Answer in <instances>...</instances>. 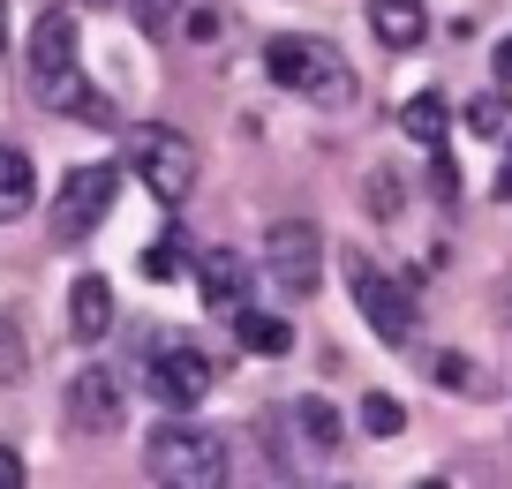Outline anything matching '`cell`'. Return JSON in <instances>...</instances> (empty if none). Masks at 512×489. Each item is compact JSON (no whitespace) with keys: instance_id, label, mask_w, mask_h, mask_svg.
Returning a JSON list of instances; mask_svg holds the SVG:
<instances>
[{"instance_id":"17","label":"cell","mask_w":512,"mask_h":489,"mask_svg":"<svg viewBox=\"0 0 512 489\" xmlns=\"http://www.w3.org/2000/svg\"><path fill=\"white\" fill-rule=\"evenodd\" d=\"M294 429H302L317 452H332V444H339V414L324 407V399H302V407H294Z\"/></svg>"},{"instance_id":"4","label":"cell","mask_w":512,"mask_h":489,"mask_svg":"<svg viewBox=\"0 0 512 489\" xmlns=\"http://www.w3.org/2000/svg\"><path fill=\"white\" fill-rule=\"evenodd\" d=\"M31 83H38V106L53 113H83L91 83L76 68V8H46L31 31Z\"/></svg>"},{"instance_id":"13","label":"cell","mask_w":512,"mask_h":489,"mask_svg":"<svg viewBox=\"0 0 512 489\" xmlns=\"http://www.w3.org/2000/svg\"><path fill=\"white\" fill-rule=\"evenodd\" d=\"M234 339H241L249 354H272V362H279V354H294V324H287L279 309H241V316H234Z\"/></svg>"},{"instance_id":"16","label":"cell","mask_w":512,"mask_h":489,"mask_svg":"<svg viewBox=\"0 0 512 489\" xmlns=\"http://www.w3.org/2000/svg\"><path fill=\"white\" fill-rule=\"evenodd\" d=\"M31 377V347H23V324L0 316V384H23Z\"/></svg>"},{"instance_id":"15","label":"cell","mask_w":512,"mask_h":489,"mask_svg":"<svg viewBox=\"0 0 512 489\" xmlns=\"http://www.w3.org/2000/svg\"><path fill=\"white\" fill-rule=\"evenodd\" d=\"M400 128H407L415 143H430V151H437V143H445V98H437V91H415V98L400 106Z\"/></svg>"},{"instance_id":"11","label":"cell","mask_w":512,"mask_h":489,"mask_svg":"<svg viewBox=\"0 0 512 489\" xmlns=\"http://www.w3.org/2000/svg\"><path fill=\"white\" fill-rule=\"evenodd\" d=\"M68 414H76V429H113L121 422V384H113L106 369H83V377L68 384Z\"/></svg>"},{"instance_id":"21","label":"cell","mask_w":512,"mask_h":489,"mask_svg":"<svg viewBox=\"0 0 512 489\" xmlns=\"http://www.w3.org/2000/svg\"><path fill=\"white\" fill-rule=\"evenodd\" d=\"M174 271H181V249L174 241H151L144 249V279H174Z\"/></svg>"},{"instance_id":"3","label":"cell","mask_w":512,"mask_h":489,"mask_svg":"<svg viewBox=\"0 0 512 489\" xmlns=\"http://www.w3.org/2000/svg\"><path fill=\"white\" fill-rule=\"evenodd\" d=\"M144 467L159 489H226V444L196 422H166V429H151Z\"/></svg>"},{"instance_id":"25","label":"cell","mask_w":512,"mask_h":489,"mask_svg":"<svg viewBox=\"0 0 512 489\" xmlns=\"http://www.w3.org/2000/svg\"><path fill=\"white\" fill-rule=\"evenodd\" d=\"M497 196H512V158H505V174H497Z\"/></svg>"},{"instance_id":"26","label":"cell","mask_w":512,"mask_h":489,"mask_svg":"<svg viewBox=\"0 0 512 489\" xmlns=\"http://www.w3.org/2000/svg\"><path fill=\"white\" fill-rule=\"evenodd\" d=\"M0 46H8V16H0Z\"/></svg>"},{"instance_id":"5","label":"cell","mask_w":512,"mask_h":489,"mask_svg":"<svg viewBox=\"0 0 512 489\" xmlns=\"http://www.w3.org/2000/svg\"><path fill=\"white\" fill-rule=\"evenodd\" d=\"M113 196H121V166H106V158H91V166H68L61 189H53V211H46L53 241H61V249L91 241L98 219L113 211Z\"/></svg>"},{"instance_id":"2","label":"cell","mask_w":512,"mask_h":489,"mask_svg":"<svg viewBox=\"0 0 512 489\" xmlns=\"http://www.w3.org/2000/svg\"><path fill=\"white\" fill-rule=\"evenodd\" d=\"M121 174H136L159 204H189L196 189V143L166 121H136L121 136Z\"/></svg>"},{"instance_id":"20","label":"cell","mask_w":512,"mask_h":489,"mask_svg":"<svg viewBox=\"0 0 512 489\" xmlns=\"http://www.w3.org/2000/svg\"><path fill=\"white\" fill-rule=\"evenodd\" d=\"M437 384H452V392H482V377H475V362H460V354H437Z\"/></svg>"},{"instance_id":"9","label":"cell","mask_w":512,"mask_h":489,"mask_svg":"<svg viewBox=\"0 0 512 489\" xmlns=\"http://www.w3.org/2000/svg\"><path fill=\"white\" fill-rule=\"evenodd\" d=\"M196 286H204V309H219V316L249 309V264H241L234 249H204L196 256Z\"/></svg>"},{"instance_id":"10","label":"cell","mask_w":512,"mask_h":489,"mask_svg":"<svg viewBox=\"0 0 512 489\" xmlns=\"http://www.w3.org/2000/svg\"><path fill=\"white\" fill-rule=\"evenodd\" d=\"M68 324H76L83 347H98V339L113 332V286L98 279V271H83V279L68 286Z\"/></svg>"},{"instance_id":"12","label":"cell","mask_w":512,"mask_h":489,"mask_svg":"<svg viewBox=\"0 0 512 489\" xmlns=\"http://www.w3.org/2000/svg\"><path fill=\"white\" fill-rule=\"evenodd\" d=\"M369 31L392 53H415L422 31H430V8H422V0H369Z\"/></svg>"},{"instance_id":"8","label":"cell","mask_w":512,"mask_h":489,"mask_svg":"<svg viewBox=\"0 0 512 489\" xmlns=\"http://www.w3.org/2000/svg\"><path fill=\"white\" fill-rule=\"evenodd\" d=\"M211 354H196V347H166V354H151L144 362V392L159 399V407H174V414H189L196 399L211 392Z\"/></svg>"},{"instance_id":"23","label":"cell","mask_w":512,"mask_h":489,"mask_svg":"<svg viewBox=\"0 0 512 489\" xmlns=\"http://www.w3.org/2000/svg\"><path fill=\"white\" fill-rule=\"evenodd\" d=\"M0 489H23V459L8 452V444H0Z\"/></svg>"},{"instance_id":"7","label":"cell","mask_w":512,"mask_h":489,"mask_svg":"<svg viewBox=\"0 0 512 489\" xmlns=\"http://www.w3.org/2000/svg\"><path fill=\"white\" fill-rule=\"evenodd\" d=\"M264 271H272V286L287 301H309L324 279V234L309 219H279L272 234H264Z\"/></svg>"},{"instance_id":"18","label":"cell","mask_w":512,"mask_h":489,"mask_svg":"<svg viewBox=\"0 0 512 489\" xmlns=\"http://www.w3.org/2000/svg\"><path fill=\"white\" fill-rule=\"evenodd\" d=\"M362 429H369V437H400V429H407V407H400L392 392H369V399H362Z\"/></svg>"},{"instance_id":"14","label":"cell","mask_w":512,"mask_h":489,"mask_svg":"<svg viewBox=\"0 0 512 489\" xmlns=\"http://www.w3.org/2000/svg\"><path fill=\"white\" fill-rule=\"evenodd\" d=\"M38 196V174H31V158L16 151V143H0V219H23Z\"/></svg>"},{"instance_id":"27","label":"cell","mask_w":512,"mask_h":489,"mask_svg":"<svg viewBox=\"0 0 512 489\" xmlns=\"http://www.w3.org/2000/svg\"><path fill=\"white\" fill-rule=\"evenodd\" d=\"M430 489H445V482H430Z\"/></svg>"},{"instance_id":"22","label":"cell","mask_w":512,"mask_h":489,"mask_svg":"<svg viewBox=\"0 0 512 489\" xmlns=\"http://www.w3.org/2000/svg\"><path fill=\"white\" fill-rule=\"evenodd\" d=\"M174 8H181V0H136V23H144V31H166Z\"/></svg>"},{"instance_id":"19","label":"cell","mask_w":512,"mask_h":489,"mask_svg":"<svg viewBox=\"0 0 512 489\" xmlns=\"http://www.w3.org/2000/svg\"><path fill=\"white\" fill-rule=\"evenodd\" d=\"M505 121H512V106H505V91H482L475 106H467V128H475L482 143L490 136H505Z\"/></svg>"},{"instance_id":"24","label":"cell","mask_w":512,"mask_h":489,"mask_svg":"<svg viewBox=\"0 0 512 489\" xmlns=\"http://www.w3.org/2000/svg\"><path fill=\"white\" fill-rule=\"evenodd\" d=\"M497 83H512V38H497Z\"/></svg>"},{"instance_id":"1","label":"cell","mask_w":512,"mask_h":489,"mask_svg":"<svg viewBox=\"0 0 512 489\" xmlns=\"http://www.w3.org/2000/svg\"><path fill=\"white\" fill-rule=\"evenodd\" d=\"M264 68H272V83H287V91H302L309 106H324V113H347L354 106V68L339 61L324 38H272L264 46Z\"/></svg>"},{"instance_id":"6","label":"cell","mask_w":512,"mask_h":489,"mask_svg":"<svg viewBox=\"0 0 512 489\" xmlns=\"http://www.w3.org/2000/svg\"><path fill=\"white\" fill-rule=\"evenodd\" d=\"M339 271H347L354 309L369 316V332H377L384 347H407V339H415V294H407L400 279H384V271L369 264L362 249H347V256H339Z\"/></svg>"}]
</instances>
